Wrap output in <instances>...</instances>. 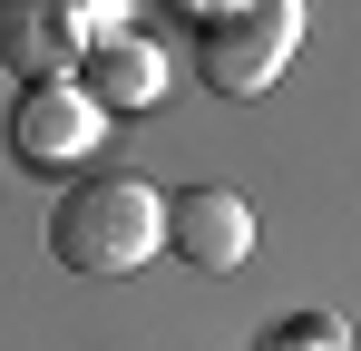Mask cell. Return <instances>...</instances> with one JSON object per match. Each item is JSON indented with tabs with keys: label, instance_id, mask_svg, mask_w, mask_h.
<instances>
[{
	"label": "cell",
	"instance_id": "cell-1",
	"mask_svg": "<svg viewBox=\"0 0 361 351\" xmlns=\"http://www.w3.org/2000/svg\"><path fill=\"white\" fill-rule=\"evenodd\" d=\"M166 244V195L137 185V176H78L59 205H49V254L88 283H118L147 254Z\"/></svg>",
	"mask_w": 361,
	"mask_h": 351
},
{
	"label": "cell",
	"instance_id": "cell-2",
	"mask_svg": "<svg viewBox=\"0 0 361 351\" xmlns=\"http://www.w3.org/2000/svg\"><path fill=\"white\" fill-rule=\"evenodd\" d=\"M293 49H302V0H235V10L195 20V68L225 98H264Z\"/></svg>",
	"mask_w": 361,
	"mask_h": 351
},
{
	"label": "cell",
	"instance_id": "cell-3",
	"mask_svg": "<svg viewBox=\"0 0 361 351\" xmlns=\"http://www.w3.org/2000/svg\"><path fill=\"white\" fill-rule=\"evenodd\" d=\"M108 137V117H98V98L78 88V78H49V88H20V108H10V156L30 176L49 166H78L88 147Z\"/></svg>",
	"mask_w": 361,
	"mask_h": 351
},
{
	"label": "cell",
	"instance_id": "cell-4",
	"mask_svg": "<svg viewBox=\"0 0 361 351\" xmlns=\"http://www.w3.org/2000/svg\"><path fill=\"white\" fill-rule=\"evenodd\" d=\"M78 58H88L78 0H0V68H10L20 88L78 78Z\"/></svg>",
	"mask_w": 361,
	"mask_h": 351
},
{
	"label": "cell",
	"instance_id": "cell-5",
	"mask_svg": "<svg viewBox=\"0 0 361 351\" xmlns=\"http://www.w3.org/2000/svg\"><path fill=\"white\" fill-rule=\"evenodd\" d=\"M166 244H176L195 273H235L244 254H254V205H244L235 185H185V195H166Z\"/></svg>",
	"mask_w": 361,
	"mask_h": 351
},
{
	"label": "cell",
	"instance_id": "cell-6",
	"mask_svg": "<svg viewBox=\"0 0 361 351\" xmlns=\"http://www.w3.org/2000/svg\"><path fill=\"white\" fill-rule=\"evenodd\" d=\"M88 78V98H98V117L118 108H157L166 98V58H157V39H137V30H108V39H88V58H78Z\"/></svg>",
	"mask_w": 361,
	"mask_h": 351
},
{
	"label": "cell",
	"instance_id": "cell-7",
	"mask_svg": "<svg viewBox=\"0 0 361 351\" xmlns=\"http://www.w3.org/2000/svg\"><path fill=\"white\" fill-rule=\"evenodd\" d=\"M254 351H352V342H342V322H312V312H302V322H274Z\"/></svg>",
	"mask_w": 361,
	"mask_h": 351
},
{
	"label": "cell",
	"instance_id": "cell-8",
	"mask_svg": "<svg viewBox=\"0 0 361 351\" xmlns=\"http://www.w3.org/2000/svg\"><path fill=\"white\" fill-rule=\"evenodd\" d=\"M176 10L185 20H215V10H235V0H176Z\"/></svg>",
	"mask_w": 361,
	"mask_h": 351
}]
</instances>
